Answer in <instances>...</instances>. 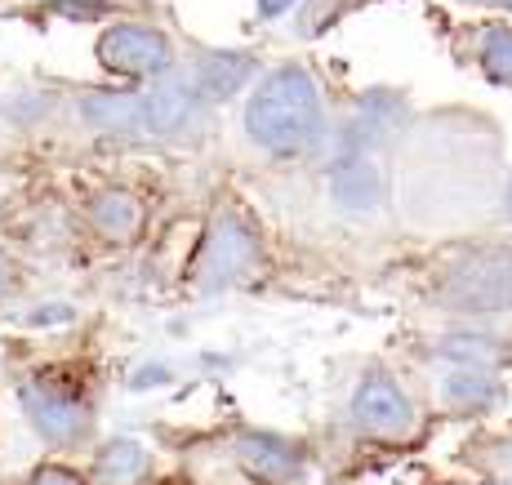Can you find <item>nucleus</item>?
<instances>
[{
  "label": "nucleus",
  "mask_w": 512,
  "mask_h": 485,
  "mask_svg": "<svg viewBox=\"0 0 512 485\" xmlns=\"http://www.w3.org/2000/svg\"><path fill=\"white\" fill-rule=\"evenodd\" d=\"M245 134L263 152L294 156L326 138V107H321L317 81L303 67H277L245 103Z\"/></svg>",
  "instance_id": "f257e3e1"
},
{
  "label": "nucleus",
  "mask_w": 512,
  "mask_h": 485,
  "mask_svg": "<svg viewBox=\"0 0 512 485\" xmlns=\"http://www.w3.org/2000/svg\"><path fill=\"white\" fill-rule=\"evenodd\" d=\"M441 299L455 312H508L512 308V250H477L446 272Z\"/></svg>",
  "instance_id": "f03ea898"
},
{
  "label": "nucleus",
  "mask_w": 512,
  "mask_h": 485,
  "mask_svg": "<svg viewBox=\"0 0 512 485\" xmlns=\"http://www.w3.org/2000/svg\"><path fill=\"white\" fill-rule=\"evenodd\" d=\"M98 58L103 67L125 76H161L174 63V49L156 27H139V23H121L107 27L103 41H98Z\"/></svg>",
  "instance_id": "7ed1b4c3"
},
{
  "label": "nucleus",
  "mask_w": 512,
  "mask_h": 485,
  "mask_svg": "<svg viewBox=\"0 0 512 485\" xmlns=\"http://www.w3.org/2000/svg\"><path fill=\"white\" fill-rule=\"evenodd\" d=\"M18 397H23V410H27V419H32V428L41 432L45 441H54V445H72L85 432V423H90L85 405L76 401L72 392L54 388V383H45V379L27 383Z\"/></svg>",
  "instance_id": "20e7f679"
},
{
  "label": "nucleus",
  "mask_w": 512,
  "mask_h": 485,
  "mask_svg": "<svg viewBox=\"0 0 512 485\" xmlns=\"http://www.w3.org/2000/svg\"><path fill=\"white\" fill-rule=\"evenodd\" d=\"M415 410H410L406 392L388 379V374H370L361 379V388L352 392V423L361 432H374V437H397V432L410 428Z\"/></svg>",
  "instance_id": "39448f33"
},
{
  "label": "nucleus",
  "mask_w": 512,
  "mask_h": 485,
  "mask_svg": "<svg viewBox=\"0 0 512 485\" xmlns=\"http://www.w3.org/2000/svg\"><path fill=\"white\" fill-rule=\"evenodd\" d=\"M254 254H259V245H254L250 227L236 219V214H223V219L210 227V236H205V259H201L205 285L219 290V285L245 276L254 267Z\"/></svg>",
  "instance_id": "423d86ee"
},
{
  "label": "nucleus",
  "mask_w": 512,
  "mask_h": 485,
  "mask_svg": "<svg viewBox=\"0 0 512 485\" xmlns=\"http://www.w3.org/2000/svg\"><path fill=\"white\" fill-rule=\"evenodd\" d=\"M236 459L250 477L268 481V485H285V481H299L303 459L290 441L268 437V432H241L236 437Z\"/></svg>",
  "instance_id": "0eeeda50"
},
{
  "label": "nucleus",
  "mask_w": 512,
  "mask_h": 485,
  "mask_svg": "<svg viewBox=\"0 0 512 485\" xmlns=\"http://www.w3.org/2000/svg\"><path fill=\"white\" fill-rule=\"evenodd\" d=\"M383 192H388V183H383L379 165L366 161V156H348V161H339L330 170V201L339 210L366 214L383 201Z\"/></svg>",
  "instance_id": "6e6552de"
},
{
  "label": "nucleus",
  "mask_w": 512,
  "mask_h": 485,
  "mask_svg": "<svg viewBox=\"0 0 512 485\" xmlns=\"http://www.w3.org/2000/svg\"><path fill=\"white\" fill-rule=\"evenodd\" d=\"M254 76V58L245 49H214L196 63V94L210 103H228L236 89H245Z\"/></svg>",
  "instance_id": "1a4fd4ad"
},
{
  "label": "nucleus",
  "mask_w": 512,
  "mask_h": 485,
  "mask_svg": "<svg viewBox=\"0 0 512 485\" xmlns=\"http://www.w3.org/2000/svg\"><path fill=\"white\" fill-rule=\"evenodd\" d=\"M139 103H143V134H174L192 116L196 89H187L183 81H161L156 89L139 94Z\"/></svg>",
  "instance_id": "9d476101"
},
{
  "label": "nucleus",
  "mask_w": 512,
  "mask_h": 485,
  "mask_svg": "<svg viewBox=\"0 0 512 485\" xmlns=\"http://www.w3.org/2000/svg\"><path fill=\"white\" fill-rule=\"evenodd\" d=\"M81 116L94 130H112V134L143 130V103L139 94H125V89H98V94L81 98Z\"/></svg>",
  "instance_id": "9b49d317"
},
{
  "label": "nucleus",
  "mask_w": 512,
  "mask_h": 485,
  "mask_svg": "<svg viewBox=\"0 0 512 485\" xmlns=\"http://www.w3.org/2000/svg\"><path fill=\"white\" fill-rule=\"evenodd\" d=\"M147 472V450L139 441L121 437V441H107L98 450V463H94V477L103 485H134Z\"/></svg>",
  "instance_id": "f8f14e48"
},
{
  "label": "nucleus",
  "mask_w": 512,
  "mask_h": 485,
  "mask_svg": "<svg viewBox=\"0 0 512 485\" xmlns=\"http://www.w3.org/2000/svg\"><path fill=\"white\" fill-rule=\"evenodd\" d=\"M437 352L446 356V361L464 365V370H490V365H499L508 356V348L495 334H446V339L437 343Z\"/></svg>",
  "instance_id": "ddd939ff"
},
{
  "label": "nucleus",
  "mask_w": 512,
  "mask_h": 485,
  "mask_svg": "<svg viewBox=\"0 0 512 485\" xmlns=\"http://www.w3.org/2000/svg\"><path fill=\"white\" fill-rule=\"evenodd\" d=\"M441 397L455 410H481V405L499 401V383L490 379V370H459L441 379Z\"/></svg>",
  "instance_id": "4468645a"
},
{
  "label": "nucleus",
  "mask_w": 512,
  "mask_h": 485,
  "mask_svg": "<svg viewBox=\"0 0 512 485\" xmlns=\"http://www.w3.org/2000/svg\"><path fill=\"white\" fill-rule=\"evenodd\" d=\"M94 223L103 227L107 236H134L139 232V205L125 192H103L94 201Z\"/></svg>",
  "instance_id": "2eb2a0df"
},
{
  "label": "nucleus",
  "mask_w": 512,
  "mask_h": 485,
  "mask_svg": "<svg viewBox=\"0 0 512 485\" xmlns=\"http://www.w3.org/2000/svg\"><path fill=\"white\" fill-rule=\"evenodd\" d=\"M481 72L495 85H512V32L508 27H486L481 32Z\"/></svg>",
  "instance_id": "dca6fc26"
},
{
  "label": "nucleus",
  "mask_w": 512,
  "mask_h": 485,
  "mask_svg": "<svg viewBox=\"0 0 512 485\" xmlns=\"http://www.w3.org/2000/svg\"><path fill=\"white\" fill-rule=\"evenodd\" d=\"M156 383H170V370H165V365H147V370H139V379H130V388L143 392V388H156Z\"/></svg>",
  "instance_id": "f3484780"
},
{
  "label": "nucleus",
  "mask_w": 512,
  "mask_h": 485,
  "mask_svg": "<svg viewBox=\"0 0 512 485\" xmlns=\"http://www.w3.org/2000/svg\"><path fill=\"white\" fill-rule=\"evenodd\" d=\"M32 325H49V321H72V308H41V312H32L27 316Z\"/></svg>",
  "instance_id": "a211bd4d"
},
{
  "label": "nucleus",
  "mask_w": 512,
  "mask_h": 485,
  "mask_svg": "<svg viewBox=\"0 0 512 485\" xmlns=\"http://www.w3.org/2000/svg\"><path fill=\"white\" fill-rule=\"evenodd\" d=\"M32 485H81V481H76V477H67V472H54V468H45V472H41V477H36Z\"/></svg>",
  "instance_id": "6ab92c4d"
},
{
  "label": "nucleus",
  "mask_w": 512,
  "mask_h": 485,
  "mask_svg": "<svg viewBox=\"0 0 512 485\" xmlns=\"http://www.w3.org/2000/svg\"><path fill=\"white\" fill-rule=\"evenodd\" d=\"M290 5H294V0H259V14L263 18H281Z\"/></svg>",
  "instance_id": "aec40b11"
},
{
  "label": "nucleus",
  "mask_w": 512,
  "mask_h": 485,
  "mask_svg": "<svg viewBox=\"0 0 512 485\" xmlns=\"http://www.w3.org/2000/svg\"><path fill=\"white\" fill-rule=\"evenodd\" d=\"M0 290H5V263H0Z\"/></svg>",
  "instance_id": "412c9836"
},
{
  "label": "nucleus",
  "mask_w": 512,
  "mask_h": 485,
  "mask_svg": "<svg viewBox=\"0 0 512 485\" xmlns=\"http://www.w3.org/2000/svg\"><path fill=\"white\" fill-rule=\"evenodd\" d=\"M508 214H512V187H508Z\"/></svg>",
  "instance_id": "4be33fe9"
},
{
  "label": "nucleus",
  "mask_w": 512,
  "mask_h": 485,
  "mask_svg": "<svg viewBox=\"0 0 512 485\" xmlns=\"http://www.w3.org/2000/svg\"><path fill=\"white\" fill-rule=\"evenodd\" d=\"M504 5H508V9H512V0H504Z\"/></svg>",
  "instance_id": "5701e85b"
}]
</instances>
